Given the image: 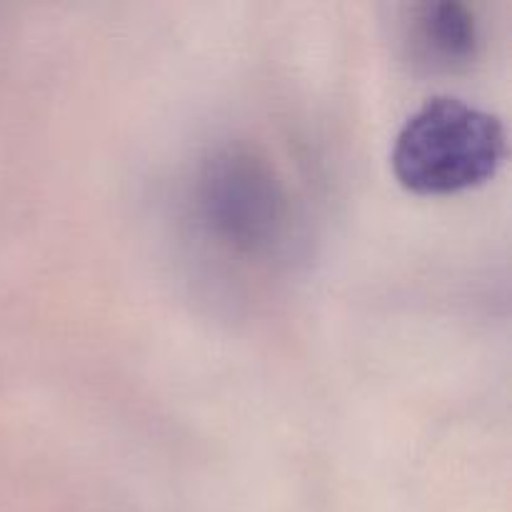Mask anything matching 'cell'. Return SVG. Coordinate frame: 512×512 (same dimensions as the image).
Returning <instances> with one entry per match:
<instances>
[{
	"instance_id": "2",
	"label": "cell",
	"mask_w": 512,
	"mask_h": 512,
	"mask_svg": "<svg viewBox=\"0 0 512 512\" xmlns=\"http://www.w3.org/2000/svg\"><path fill=\"white\" fill-rule=\"evenodd\" d=\"M210 210L225 233L238 238H260L278 218L270 178L250 165L248 158H223L210 178Z\"/></svg>"
},
{
	"instance_id": "3",
	"label": "cell",
	"mask_w": 512,
	"mask_h": 512,
	"mask_svg": "<svg viewBox=\"0 0 512 512\" xmlns=\"http://www.w3.org/2000/svg\"><path fill=\"white\" fill-rule=\"evenodd\" d=\"M413 40L425 60L453 68L468 63L478 50V23L465 5L443 3L420 5L413 20Z\"/></svg>"
},
{
	"instance_id": "1",
	"label": "cell",
	"mask_w": 512,
	"mask_h": 512,
	"mask_svg": "<svg viewBox=\"0 0 512 512\" xmlns=\"http://www.w3.org/2000/svg\"><path fill=\"white\" fill-rule=\"evenodd\" d=\"M505 158L503 123L488 110L438 95L398 130L393 173L420 195H448L493 178Z\"/></svg>"
}]
</instances>
